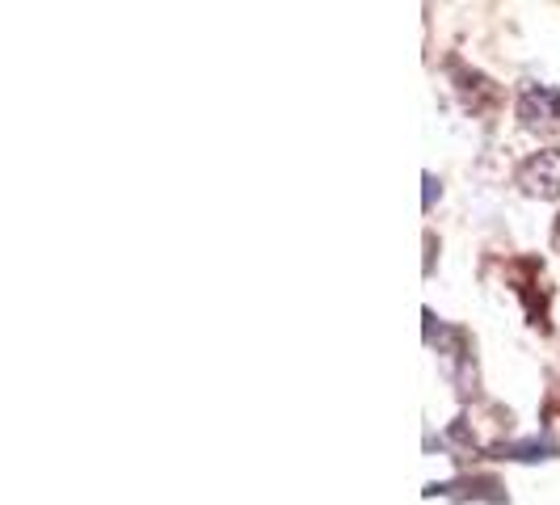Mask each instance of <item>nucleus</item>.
I'll use <instances>...</instances> for the list:
<instances>
[{
    "label": "nucleus",
    "instance_id": "f257e3e1",
    "mask_svg": "<svg viewBox=\"0 0 560 505\" xmlns=\"http://www.w3.org/2000/svg\"><path fill=\"white\" fill-rule=\"evenodd\" d=\"M518 186L527 195L539 198H557L560 195V152H539L535 161L518 168Z\"/></svg>",
    "mask_w": 560,
    "mask_h": 505
},
{
    "label": "nucleus",
    "instance_id": "f03ea898",
    "mask_svg": "<svg viewBox=\"0 0 560 505\" xmlns=\"http://www.w3.org/2000/svg\"><path fill=\"white\" fill-rule=\"evenodd\" d=\"M518 114H523L527 127H560V93L557 89H544V84L527 89Z\"/></svg>",
    "mask_w": 560,
    "mask_h": 505
},
{
    "label": "nucleus",
    "instance_id": "7ed1b4c3",
    "mask_svg": "<svg viewBox=\"0 0 560 505\" xmlns=\"http://www.w3.org/2000/svg\"><path fill=\"white\" fill-rule=\"evenodd\" d=\"M557 249H560V220H557Z\"/></svg>",
    "mask_w": 560,
    "mask_h": 505
}]
</instances>
